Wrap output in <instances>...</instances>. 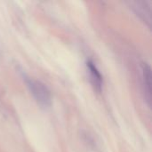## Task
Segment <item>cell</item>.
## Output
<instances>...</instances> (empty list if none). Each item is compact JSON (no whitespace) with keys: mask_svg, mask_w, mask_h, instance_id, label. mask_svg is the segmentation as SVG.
I'll return each mask as SVG.
<instances>
[{"mask_svg":"<svg viewBox=\"0 0 152 152\" xmlns=\"http://www.w3.org/2000/svg\"><path fill=\"white\" fill-rule=\"evenodd\" d=\"M26 83L31 94L39 104L42 106H49L51 104V94L45 84L30 77L26 79Z\"/></svg>","mask_w":152,"mask_h":152,"instance_id":"1","label":"cell"},{"mask_svg":"<svg viewBox=\"0 0 152 152\" xmlns=\"http://www.w3.org/2000/svg\"><path fill=\"white\" fill-rule=\"evenodd\" d=\"M132 8L141 18L149 24L151 23V3L145 1H134L131 3Z\"/></svg>","mask_w":152,"mask_h":152,"instance_id":"2","label":"cell"},{"mask_svg":"<svg viewBox=\"0 0 152 152\" xmlns=\"http://www.w3.org/2000/svg\"><path fill=\"white\" fill-rule=\"evenodd\" d=\"M87 68L89 69V72H90V75H91V79L93 81L94 86L97 89L100 90L102 88V76H101L100 72L98 71L96 66H94V64L92 61L87 62Z\"/></svg>","mask_w":152,"mask_h":152,"instance_id":"3","label":"cell"},{"mask_svg":"<svg viewBox=\"0 0 152 152\" xmlns=\"http://www.w3.org/2000/svg\"><path fill=\"white\" fill-rule=\"evenodd\" d=\"M143 80L145 91L148 94V99L149 101H151V69L150 67L147 65H145L143 68Z\"/></svg>","mask_w":152,"mask_h":152,"instance_id":"4","label":"cell"}]
</instances>
